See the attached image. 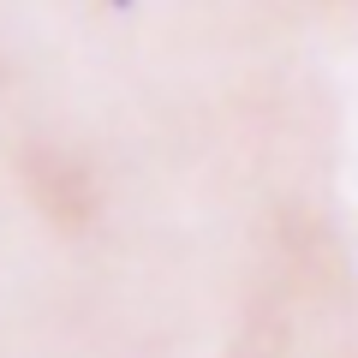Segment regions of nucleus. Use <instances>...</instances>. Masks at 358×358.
<instances>
[{"mask_svg":"<svg viewBox=\"0 0 358 358\" xmlns=\"http://www.w3.org/2000/svg\"><path fill=\"white\" fill-rule=\"evenodd\" d=\"M102 6H120V13H131V6H138V0H102Z\"/></svg>","mask_w":358,"mask_h":358,"instance_id":"obj_1","label":"nucleus"}]
</instances>
